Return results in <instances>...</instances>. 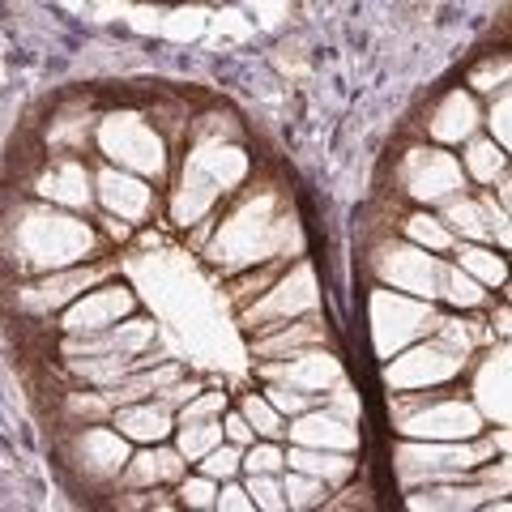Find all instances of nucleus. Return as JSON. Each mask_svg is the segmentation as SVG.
Wrapping results in <instances>:
<instances>
[{"label": "nucleus", "instance_id": "nucleus-32", "mask_svg": "<svg viewBox=\"0 0 512 512\" xmlns=\"http://www.w3.org/2000/svg\"><path fill=\"white\" fill-rule=\"evenodd\" d=\"M235 410L248 419V427L256 431V440H286V419L274 410V402H269L261 389H248L235 402Z\"/></svg>", "mask_w": 512, "mask_h": 512}, {"label": "nucleus", "instance_id": "nucleus-18", "mask_svg": "<svg viewBox=\"0 0 512 512\" xmlns=\"http://www.w3.org/2000/svg\"><path fill=\"white\" fill-rule=\"evenodd\" d=\"M346 376L342 359L325 346H303L295 355H282V359H265L256 363V380H278V384H291L299 393H312V397H325L333 393V384Z\"/></svg>", "mask_w": 512, "mask_h": 512}, {"label": "nucleus", "instance_id": "nucleus-40", "mask_svg": "<svg viewBox=\"0 0 512 512\" xmlns=\"http://www.w3.org/2000/svg\"><path fill=\"white\" fill-rule=\"evenodd\" d=\"M261 393L274 402V410L282 414V419H295V414H303V410H312L320 397H312V393H299V389H291V384H278V380H261Z\"/></svg>", "mask_w": 512, "mask_h": 512}, {"label": "nucleus", "instance_id": "nucleus-15", "mask_svg": "<svg viewBox=\"0 0 512 512\" xmlns=\"http://www.w3.org/2000/svg\"><path fill=\"white\" fill-rule=\"evenodd\" d=\"M26 192L35 201L94 218V163L90 158H73V154H43L39 167L30 171Z\"/></svg>", "mask_w": 512, "mask_h": 512}, {"label": "nucleus", "instance_id": "nucleus-8", "mask_svg": "<svg viewBox=\"0 0 512 512\" xmlns=\"http://www.w3.org/2000/svg\"><path fill=\"white\" fill-rule=\"evenodd\" d=\"M470 359H474L470 350H461L448 338H440V333H431V338L410 342L406 350H397L393 359H384V384H389V393L448 389V384H461Z\"/></svg>", "mask_w": 512, "mask_h": 512}, {"label": "nucleus", "instance_id": "nucleus-21", "mask_svg": "<svg viewBox=\"0 0 512 512\" xmlns=\"http://www.w3.org/2000/svg\"><path fill=\"white\" fill-rule=\"evenodd\" d=\"M188 474V461L180 457V448L171 440H158V444H137L128 466L120 470L116 487L128 491H150V487H175L180 478Z\"/></svg>", "mask_w": 512, "mask_h": 512}, {"label": "nucleus", "instance_id": "nucleus-38", "mask_svg": "<svg viewBox=\"0 0 512 512\" xmlns=\"http://www.w3.org/2000/svg\"><path fill=\"white\" fill-rule=\"evenodd\" d=\"M286 470V440H252L244 448V474H282Z\"/></svg>", "mask_w": 512, "mask_h": 512}, {"label": "nucleus", "instance_id": "nucleus-11", "mask_svg": "<svg viewBox=\"0 0 512 512\" xmlns=\"http://www.w3.org/2000/svg\"><path fill=\"white\" fill-rule=\"evenodd\" d=\"M397 184H402V197L410 205H427V210H440L448 197L470 188L466 171L457 163V150L431 146V141L397 158Z\"/></svg>", "mask_w": 512, "mask_h": 512}, {"label": "nucleus", "instance_id": "nucleus-27", "mask_svg": "<svg viewBox=\"0 0 512 512\" xmlns=\"http://www.w3.org/2000/svg\"><path fill=\"white\" fill-rule=\"evenodd\" d=\"M457 163H461V171H466L470 184L487 188L491 180H500V175L508 171V150L495 146L487 133H474L470 141H461L457 146Z\"/></svg>", "mask_w": 512, "mask_h": 512}, {"label": "nucleus", "instance_id": "nucleus-34", "mask_svg": "<svg viewBox=\"0 0 512 512\" xmlns=\"http://www.w3.org/2000/svg\"><path fill=\"white\" fill-rule=\"evenodd\" d=\"M231 406V393L222 384H201L188 402L175 410V423H192V419H222V410Z\"/></svg>", "mask_w": 512, "mask_h": 512}, {"label": "nucleus", "instance_id": "nucleus-4", "mask_svg": "<svg viewBox=\"0 0 512 512\" xmlns=\"http://www.w3.org/2000/svg\"><path fill=\"white\" fill-rule=\"evenodd\" d=\"M508 453V427H487L474 440H397V474L402 487L453 483L470 478L483 461Z\"/></svg>", "mask_w": 512, "mask_h": 512}, {"label": "nucleus", "instance_id": "nucleus-2", "mask_svg": "<svg viewBox=\"0 0 512 512\" xmlns=\"http://www.w3.org/2000/svg\"><path fill=\"white\" fill-rule=\"evenodd\" d=\"M111 252L107 239L94 227V218L60 210L47 201H22L13 222L5 227V256L18 278H35L47 269H64V265H82L90 256Z\"/></svg>", "mask_w": 512, "mask_h": 512}, {"label": "nucleus", "instance_id": "nucleus-39", "mask_svg": "<svg viewBox=\"0 0 512 512\" xmlns=\"http://www.w3.org/2000/svg\"><path fill=\"white\" fill-rule=\"evenodd\" d=\"M252 495L256 512H286V495H282V474H239Z\"/></svg>", "mask_w": 512, "mask_h": 512}, {"label": "nucleus", "instance_id": "nucleus-9", "mask_svg": "<svg viewBox=\"0 0 512 512\" xmlns=\"http://www.w3.org/2000/svg\"><path fill=\"white\" fill-rule=\"evenodd\" d=\"M436 325H440V308L431 299H414L402 291H389V286L367 291V329H372L376 359H393L410 342L431 338Z\"/></svg>", "mask_w": 512, "mask_h": 512}, {"label": "nucleus", "instance_id": "nucleus-3", "mask_svg": "<svg viewBox=\"0 0 512 512\" xmlns=\"http://www.w3.org/2000/svg\"><path fill=\"white\" fill-rule=\"evenodd\" d=\"M94 154L103 163L133 171L158 188H167L171 167H175L171 141L158 133L146 111H133V107L99 111V120H94Z\"/></svg>", "mask_w": 512, "mask_h": 512}, {"label": "nucleus", "instance_id": "nucleus-6", "mask_svg": "<svg viewBox=\"0 0 512 512\" xmlns=\"http://www.w3.org/2000/svg\"><path fill=\"white\" fill-rule=\"evenodd\" d=\"M111 274H120L116 252L90 256L82 265L47 269V274H35V278H18V286H13V308H18V316L30 320V325H47V320H56L77 295H86L94 282H103Z\"/></svg>", "mask_w": 512, "mask_h": 512}, {"label": "nucleus", "instance_id": "nucleus-22", "mask_svg": "<svg viewBox=\"0 0 512 512\" xmlns=\"http://www.w3.org/2000/svg\"><path fill=\"white\" fill-rule=\"evenodd\" d=\"M111 427L120 431L128 444H158V440H171L175 431V406H167L163 397H141V402H124L111 410Z\"/></svg>", "mask_w": 512, "mask_h": 512}, {"label": "nucleus", "instance_id": "nucleus-17", "mask_svg": "<svg viewBox=\"0 0 512 512\" xmlns=\"http://www.w3.org/2000/svg\"><path fill=\"white\" fill-rule=\"evenodd\" d=\"M94 210L99 214H111L128 222V227H146V222L158 218L163 210V188L141 180V175L124 171V167H111V163H99L94 167Z\"/></svg>", "mask_w": 512, "mask_h": 512}, {"label": "nucleus", "instance_id": "nucleus-26", "mask_svg": "<svg viewBox=\"0 0 512 512\" xmlns=\"http://www.w3.org/2000/svg\"><path fill=\"white\" fill-rule=\"evenodd\" d=\"M495 299V291H487V286H478L466 269H457L453 261L444 256V269H440V286H436V303H444L448 312H487V303Z\"/></svg>", "mask_w": 512, "mask_h": 512}, {"label": "nucleus", "instance_id": "nucleus-1", "mask_svg": "<svg viewBox=\"0 0 512 512\" xmlns=\"http://www.w3.org/2000/svg\"><path fill=\"white\" fill-rule=\"evenodd\" d=\"M201 256L222 278L235 274V269L274 261V256H286V261L303 256V231L286 188L256 184V171H252V180L235 197L222 201V210L214 214V227L205 235Z\"/></svg>", "mask_w": 512, "mask_h": 512}, {"label": "nucleus", "instance_id": "nucleus-19", "mask_svg": "<svg viewBox=\"0 0 512 512\" xmlns=\"http://www.w3.org/2000/svg\"><path fill=\"white\" fill-rule=\"evenodd\" d=\"M286 444L299 448H329V453H359L363 448V427L359 419H350L338 406L316 402L312 410L286 419Z\"/></svg>", "mask_w": 512, "mask_h": 512}, {"label": "nucleus", "instance_id": "nucleus-28", "mask_svg": "<svg viewBox=\"0 0 512 512\" xmlns=\"http://www.w3.org/2000/svg\"><path fill=\"white\" fill-rule=\"evenodd\" d=\"M397 235L427 252H436V256H448V248L457 244V235L444 227V218L436 210H427V205H410V210L397 218Z\"/></svg>", "mask_w": 512, "mask_h": 512}, {"label": "nucleus", "instance_id": "nucleus-31", "mask_svg": "<svg viewBox=\"0 0 512 512\" xmlns=\"http://www.w3.org/2000/svg\"><path fill=\"white\" fill-rule=\"evenodd\" d=\"M282 495H286V512H312V508H325L333 487L325 478H312V474L286 466L282 470Z\"/></svg>", "mask_w": 512, "mask_h": 512}, {"label": "nucleus", "instance_id": "nucleus-41", "mask_svg": "<svg viewBox=\"0 0 512 512\" xmlns=\"http://www.w3.org/2000/svg\"><path fill=\"white\" fill-rule=\"evenodd\" d=\"M214 512H256L252 508V495L244 487V478H227V483H218Z\"/></svg>", "mask_w": 512, "mask_h": 512}, {"label": "nucleus", "instance_id": "nucleus-10", "mask_svg": "<svg viewBox=\"0 0 512 512\" xmlns=\"http://www.w3.org/2000/svg\"><path fill=\"white\" fill-rule=\"evenodd\" d=\"M367 269H372V282L376 286H389V291H402V295L436 303L444 256L427 252L419 244H410V239H402V235L393 231V235H384V239H376V244H372Z\"/></svg>", "mask_w": 512, "mask_h": 512}, {"label": "nucleus", "instance_id": "nucleus-5", "mask_svg": "<svg viewBox=\"0 0 512 512\" xmlns=\"http://www.w3.org/2000/svg\"><path fill=\"white\" fill-rule=\"evenodd\" d=\"M389 410L397 436L406 440H474L487 431L483 414L461 393V384L431 393H389Z\"/></svg>", "mask_w": 512, "mask_h": 512}, {"label": "nucleus", "instance_id": "nucleus-13", "mask_svg": "<svg viewBox=\"0 0 512 512\" xmlns=\"http://www.w3.org/2000/svg\"><path fill=\"white\" fill-rule=\"evenodd\" d=\"M461 393L474 402L487 427H508L512 423V363H508V342H487L474 350L461 376Z\"/></svg>", "mask_w": 512, "mask_h": 512}, {"label": "nucleus", "instance_id": "nucleus-37", "mask_svg": "<svg viewBox=\"0 0 512 512\" xmlns=\"http://www.w3.org/2000/svg\"><path fill=\"white\" fill-rule=\"evenodd\" d=\"M192 470H201V474H210L214 483H227V478H239L244 474V448L239 444H227V440H218L210 453H205Z\"/></svg>", "mask_w": 512, "mask_h": 512}, {"label": "nucleus", "instance_id": "nucleus-42", "mask_svg": "<svg viewBox=\"0 0 512 512\" xmlns=\"http://www.w3.org/2000/svg\"><path fill=\"white\" fill-rule=\"evenodd\" d=\"M222 440H227V444H239V448H248L252 440H256V431L248 427V419H244V414H239L235 406H227V410H222Z\"/></svg>", "mask_w": 512, "mask_h": 512}, {"label": "nucleus", "instance_id": "nucleus-35", "mask_svg": "<svg viewBox=\"0 0 512 512\" xmlns=\"http://www.w3.org/2000/svg\"><path fill=\"white\" fill-rule=\"evenodd\" d=\"M171 491H175V504H180V508H192V512H214L218 483H214L210 474H201V470H192V466H188V474H184Z\"/></svg>", "mask_w": 512, "mask_h": 512}, {"label": "nucleus", "instance_id": "nucleus-23", "mask_svg": "<svg viewBox=\"0 0 512 512\" xmlns=\"http://www.w3.org/2000/svg\"><path fill=\"white\" fill-rule=\"evenodd\" d=\"M325 342H329L325 316L308 312L299 320H286V325H278V329L248 338V355H252V363H265V359H282V355H295V350H303V346H325Z\"/></svg>", "mask_w": 512, "mask_h": 512}, {"label": "nucleus", "instance_id": "nucleus-29", "mask_svg": "<svg viewBox=\"0 0 512 512\" xmlns=\"http://www.w3.org/2000/svg\"><path fill=\"white\" fill-rule=\"evenodd\" d=\"M60 419H64V427L107 423L111 419V402H107L103 389H94V384H86V389H69L60 397Z\"/></svg>", "mask_w": 512, "mask_h": 512}, {"label": "nucleus", "instance_id": "nucleus-36", "mask_svg": "<svg viewBox=\"0 0 512 512\" xmlns=\"http://www.w3.org/2000/svg\"><path fill=\"white\" fill-rule=\"evenodd\" d=\"M483 133L495 146H512V90H495L491 99H483Z\"/></svg>", "mask_w": 512, "mask_h": 512}, {"label": "nucleus", "instance_id": "nucleus-12", "mask_svg": "<svg viewBox=\"0 0 512 512\" xmlns=\"http://www.w3.org/2000/svg\"><path fill=\"white\" fill-rule=\"evenodd\" d=\"M133 312H141V295L133 291V282H120V274H111L103 282H94L86 295H77L52 320V329L60 338H86V333H103L111 325H120Z\"/></svg>", "mask_w": 512, "mask_h": 512}, {"label": "nucleus", "instance_id": "nucleus-20", "mask_svg": "<svg viewBox=\"0 0 512 512\" xmlns=\"http://www.w3.org/2000/svg\"><path fill=\"white\" fill-rule=\"evenodd\" d=\"M474 133H483V99L470 94L466 86H448L440 99L427 107L423 137L431 141V146L457 150L461 141H470Z\"/></svg>", "mask_w": 512, "mask_h": 512}, {"label": "nucleus", "instance_id": "nucleus-24", "mask_svg": "<svg viewBox=\"0 0 512 512\" xmlns=\"http://www.w3.org/2000/svg\"><path fill=\"white\" fill-rule=\"evenodd\" d=\"M448 261H453L457 269H466V274H470L478 286L508 295V256L495 248V244H478V239H457V244L448 248Z\"/></svg>", "mask_w": 512, "mask_h": 512}, {"label": "nucleus", "instance_id": "nucleus-14", "mask_svg": "<svg viewBox=\"0 0 512 512\" xmlns=\"http://www.w3.org/2000/svg\"><path fill=\"white\" fill-rule=\"evenodd\" d=\"M158 346V320L146 312L124 316L120 325H111L103 333H86V338H56L52 350L56 359L69 363H86V359H141Z\"/></svg>", "mask_w": 512, "mask_h": 512}, {"label": "nucleus", "instance_id": "nucleus-33", "mask_svg": "<svg viewBox=\"0 0 512 512\" xmlns=\"http://www.w3.org/2000/svg\"><path fill=\"white\" fill-rule=\"evenodd\" d=\"M222 440V423L218 419H192V423H175L171 431V444L180 448V457L188 466H197V461L210 453V448Z\"/></svg>", "mask_w": 512, "mask_h": 512}, {"label": "nucleus", "instance_id": "nucleus-16", "mask_svg": "<svg viewBox=\"0 0 512 512\" xmlns=\"http://www.w3.org/2000/svg\"><path fill=\"white\" fill-rule=\"evenodd\" d=\"M128 457H133V444L111 423L69 427V440H64V461H69L77 474H86L90 487H116Z\"/></svg>", "mask_w": 512, "mask_h": 512}, {"label": "nucleus", "instance_id": "nucleus-25", "mask_svg": "<svg viewBox=\"0 0 512 512\" xmlns=\"http://www.w3.org/2000/svg\"><path fill=\"white\" fill-rule=\"evenodd\" d=\"M286 466L312 478H325L329 487H342L359 474V453H329V448H299L286 444Z\"/></svg>", "mask_w": 512, "mask_h": 512}, {"label": "nucleus", "instance_id": "nucleus-30", "mask_svg": "<svg viewBox=\"0 0 512 512\" xmlns=\"http://www.w3.org/2000/svg\"><path fill=\"white\" fill-rule=\"evenodd\" d=\"M466 86L470 94H478V99H491L495 90H508L512 86V60L508 52H487V56H478L470 69H466Z\"/></svg>", "mask_w": 512, "mask_h": 512}, {"label": "nucleus", "instance_id": "nucleus-7", "mask_svg": "<svg viewBox=\"0 0 512 512\" xmlns=\"http://www.w3.org/2000/svg\"><path fill=\"white\" fill-rule=\"evenodd\" d=\"M308 312H320V282H316V265L308 256H295L274 278L269 291H261L248 308L235 312V325L244 338H256V333H269V329L286 325V320L308 316Z\"/></svg>", "mask_w": 512, "mask_h": 512}]
</instances>
